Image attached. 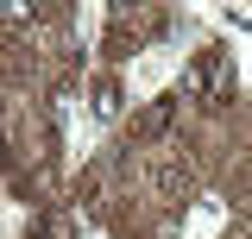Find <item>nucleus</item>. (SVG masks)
<instances>
[{"label":"nucleus","instance_id":"obj_1","mask_svg":"<svg viewBox=\"0 0 252 239\" xmlns=\"http://www.w3.org/2000/svg\"><path fill=\"white\" fill-rule=\"evenodd\" d=\"M220 89L233 94V63H220V51H208V57L195 63V94L202 101H220Z\"/></svg>","mask_w":252,"mask_h":239}]
</instances>
